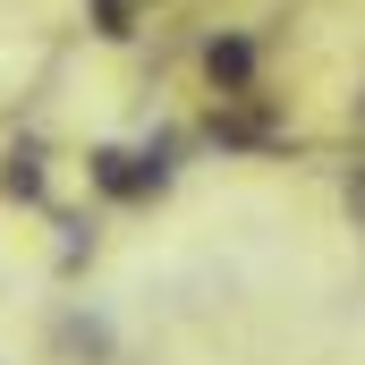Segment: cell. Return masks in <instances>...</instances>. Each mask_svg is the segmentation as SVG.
Instances as JSON below:
<instances>
[{
  "label": "cell",
  "instance_id": "cell-1",
  "mask_svg": "<svg viewBox=\"0 0 365 365\" xmlns=\"http://www.w3.org/2000/svg\"><path fill=\"white\" fill-rule=\"evenodd\" d=\"M86 170H93V187H102L110 204H153V195H162V179H153L136 153H119V145H93Z\"/></svg>",
  "mask_w": 365,
  "mask_h": 365
},
{
  "label": "cell",
  "instance_id": "cell-2",
  "mask_svg": "<svg viewBox=\"0 0 365 365\" xmlns=\"http://www.w3.org/2000/svg\"><path fill=\"white\" fill-rule=\"evenodd\" d=\"M204 77L221 93H247L255 86V43H247V34H212V43H204Z\"/></svg>",
  "mask_w": 365,
  "mask_h": 365
},
{
  "label": "cell",
  "instance_id": "cell-3",
  "mask_svg": "<svg viewBox=\"0 0 365 365\" xmlns=\"http://www.w3.org/2000/svg\"><path fill=\"white\" fill-rule=\"evenodd\" d=\"M0 195H9V204H43V195H51V179H43V153H9Z\"/></svg>",
  "mask_w": 365,
  "mask_h": 365
},
{
  "label": "cell",
  "instance_id": "cell-4",
  "mask_svg": "<svg viewBox=\"0 0 365 365\" xmlns=\"http://www.w3.org/2000/svg\"><path fill=\"white\" fill-rule=\"evenodd\" d=\"M102 9V34H128V0H93Z\"/></svg>",
  "mask_w": 365,
  "mask_h": 365
}]
</instances>
